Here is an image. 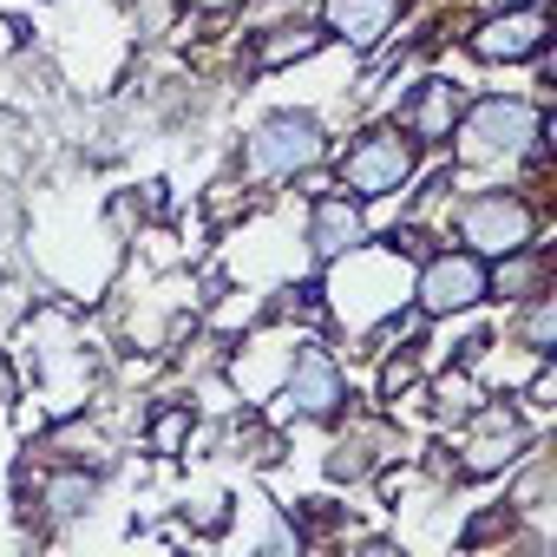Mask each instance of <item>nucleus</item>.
I'll use <instances>...</instances> for the list:
<instances>
[{
    "mask_svg": "<svg viewBox=\"0 0 557 557\" xmlns=\"http://www.w3.org/2000/svg\"><path fill=\"white\" fill-rule=\"evenodd\" d=\"M511 348H524V355H537V361H550V355H557V296H550V289H537L531 302H518Z\"/></svg>",
    "mask_w": 557,
    "mask_h": 557,
    "instance_id": "15",
    "label": "nucleus"
},
{
    "mask_svg": "<svg viewBox=\"0 0 557 557\" xmlns=\"http://www.w3.org/2000/svg\"><path fill=\"white\" fill-rule=\"evenodd\" d=\"M485 302H492V262H485V256L446 243V249H426V256L413 262L407 309H413L420 322H459V315H472V309H485Z\"/></svg>",
    "mask_w": 557,
    "mask_h": 557,
    "instance_id": "4",
    "label": "nucleus"
},
{
    "mask_svg": "<svg viewBox=\"0 0 557 557\" xmlns=\"http://www.w3.org/2000/svg\"><path fill=\"white\" fill-rule=\"evenodd\" d=\"M400 14H407V0H322L315 27H322V34H329L335 47H348V53L374 60V53H381V47L394 40Z\"/></svg>",
    "mask_w": 557,
    "mask_h": 557,
    "instance_id": "10",
    "label": "nucleus"
},
{
    "mask_svg": "<svg viewBox=\"0 0 557 557\" xmlns=\"http://www.w3.org/2000/svg\"><path fill=\"white\" fill-rule=\"evenodd\" d=\"M537 289H550V249H544V243H524V249H511V256L492 262V302L518 309V302H531Z\"/></svg>",
    "mask_w": 557,
    "mask_h": 557,
    "instance_id": "13",
    "label": "nucleus"
},
{
    "mask_svg": "<svg viewBox=\"0 0 557 557\" xmlns=\"http://www.w3.org/2000/svg\"><path fill=\"white\" fill-rule=\"evenodd\" d=\"M249 210H256V184H249L243 171H236V177H216V184L203 190V223H210V230H230V223L249 216Z\"/></svg>",
    "mask_w": 557,
    "mask_h": 557,
    "instance_id": "17",
    "label": "nucleus"
},
{
    "mask_svg": "<svg viewBox=\"0 0 557 557\" xmlns=\"http://www.w3.org/2000/svg\"><path fill=\"white\" fill-rule=\"evenodd\" d=\"M459 106H466V92H459L453 73H420V79L407 86L394 125H400L420 151H446V138H453V125H459Z\"/></svg>",
    "mask_w": 557,
    "mask_h": 557,
    "instance_id": "9",
    "label": "nucleus"
},
{
    "mask_svg": "<svg viewBox=\"0 0 557 557\" xmlns=\"http://www.w3.org/2000/svg\"><path fill=\"white\" fill-rule=\"evenodd\" d=\"M537 236H544V210L511 184L466 190L453 203V216H446V243H459V249H472L485 262H498V256H511V249H524Z\"/></svg>",
    "mask_w": 557,
    "mask_h": 557,
    "instance_id": "3",
    "label": "nucleus"
},
{
    "mask_svg": "<svg viewBox=\"0 0 557 557\" xmlns=\"http://www.w3.org/2000/svg\"><path fill=\"white\" fill-rule=\"evenodd\" d=\"M329 47V34L315 27V21H275V27H262L256 34V47H249V73H283V66H302V60H315Z\"/></svg>",
    "mask_w": 557,
    "mask_h": 557,
    "instance_id": "12",
    "label": "nucleus"
},
{
    "mask_svg": "<svg viewBox=\"0 0 557 557\" xmlns=\"http://www.w3.org/2000/svg\"><path fill=\"white\" fill-rule=\"evenodd\" d=\"M190 426H197V407H190V400H164V407L151 413V426H145V446L164 453V459H177L184 440H190Z\"/></svg>",
    "mask_w": 557,
    "mask_h": 557,
    "instance_id": "18",
    "label": "nucleus"
},
{
    "mask_svg": "<svg viewBox=\"0 0 557 557\" xmlns=\"http://www.w3.org/2000/svg\"><path fill=\"white\" fill-rule=\"evenodd\" d=\"M302 243H309V256H315L322 269H329V262H342L348 249H361V243H368V203H361V197H348V190H322V197H309Z\"/></svg>",
    "mask_w": 557,
    "mask_h": 557,
    "instance_id": "11",
    "label": "nucleus"
},
{
    "mask_svg": "<svg viewBox=\"0 0 557 557\" xmlns=\"http://www.w3.org/2000/svg\"><path fill=\"white\" fill-rule=\"evenodd\" d=\"M92 498H99V472H86L79 459L60 466V472L40 485V511H47V518H79V511H92Z\"/></svg>",
    "mask_w": 557,
    "mask_h": 557,
    "instance_id": "16",
    "label": "nucleus"
},
{
    "mask_svg": "<svg viewBox=\"0 0 557 557\" xmlns=\"http://www.w3.org/2000/svg\"><path fill=\"white\" fill-rule=\"evenodd\" d=\"M426 400H433V420H440V426H459V420H466L479 400H492V394H485V381L472 374V361H459V368H433Z\"/></svg>",
    "mask_w": 557,
    "mask_h": 557,
    "instance_id": "14",
    "label": "nucleus"
},
{
    "mask_svg": "<svg viewBox=\"0 0 557 557\" xmlns=\"http://www.w3.org/2000/svg\"><path fill=\"white\" fill-rule=\"evenodd\" d=\"M485 8H544V0H485Z\"/></svg>",
    "mask_w": 557,
    "mask_h": 557,
    "instance_id": "22",
    "label": "nucleus"
},
{
    "mask_svg": "<svg viewBox=\"0 0 557 557\" xmlns=\"http://www.w3.org/2000/svg\"><path fill=\"white\" fill-rule=\"evenodd\" d=\"M420 177V145L387 119V125H361L342 151H335V190L361 197V203H381V197H400L407 184Z\"/></svg>",
    "mask_w": 557,
    "mask_h": 557,
    "instance_id": "5",
    "label": "nucleus"
},
{
    "mask_svg": "<svg viewBox=\"0 0 557 557\" xmlns=\"http://www.w3.org/2000/svg\"><path fill=\"white\" fill-rule=\"evenodd\" d=\"M459 459H453V479L459 485H479V479H505V472H518V459L531 453V426H524V413L505 400H479L466 420H459V446H453Z\"/></svg>",
    "mask_w": 557,
    "mask_h": 557,
    "instance_id": "7",
    "label": "nucleus"
},
{
    "mask_svg": "<svg viewBox=\"0 0 557 557\" xmlns=\"http://www.w3.org/2000/svg\"><path fill=\"white\" fill-rule=\"evenodd\" d=\"M329 164V125L302 106H283V112H262L243 145H236V171L249 184H296L309 171Z\"/></svg>",
    "mask_w": 557,
    "mask_h": 557,
    "instance_id": "2",
    "label": "nucleus"
},
{
    "mask_svg": "<svg viewBox=\"0 0 557 557\" xmlns=\"http://www.w3.org/2000/svg\"><path fill=\"white\" fill-rule=\"evenodd\" d=\"M511 518H518V511H511V505H498V511H485L479 524H466V537H459V544H466V550H479L485 537H505V531H511Z\"/></svg>",
    "mask_w": 557,
    "mask_h": 557,
    "instance_id": "19",
    "label": "nucleus"
},
{
    "mask_svg": "<svg viewBox=\"0 0 557 557\" xmlns=\"http://www.w3.org/2000/svg\"><path fill=\"white\" fill-rule=\"evenodd\" d=\"M275 400H283V413L296 426H335L348 413V368L329 342H296L289 348V368L283 381H275Z\"/></svg>",
    "mask_w": 557,
    "mask_h": 557,
    "instance_id": "6",
    "label": "nucleus"
},
{
    "mask_svg": "<svg viewBox=\"0 0 557 557\" xmlns=\"http://www.w3.org/2000/svg\"><path fill=\"white\" fill-rule=\"evenodd\" d=\"M446 145H453V164H466V171L518 164L531 151H550V112H544V99L485 92V99L459 106V125H453Z\"/></svg>",
    "mask_w": 557,
    "mask_h": 557,
    "instance_id": "1",
    "label": "nucleus"
},
{
    "mask_svg": "<svg viewBox=\"0 0 557 557\" xmlns=\"http://www.w3.org/2000/svg\"><path fill=\"white\" fill-rule=\"evenodd\" d=\"M184 8H190V14H243L249 0H184Z\"/></svg>",
    "mask_w": 557,
    "mask_h": 557,
    "instance_id": "21",
    "label": "nucleus"
},
{
    "mask_svg": "<svg viewBox=\"0 0 557 557\" xmlns=\"http://www.w3.org/2000/svg\"><path fill=\"white\" fill-rule=\"evenodd\" d=\"M459 47L479 60V66H524L537 53H550V14L544 8H485Z\"/></svg>",
    "mask_w": 557,
    "mask_h": 557,
    "instance_id": "8",
    "label": "nucleus"
},
{
    "mask_svg": "<svg viewBox=\"0 0 557 557\" xmlns=\"http://www.w3.org/2000/svg\"><path fill=\"white\" fill-rule=\"evenodd\" d=\"M197 518H203V531H223V518H230V498H223V492H210V498L197 505Z\"/></svg>",
    "mask_w": 557,
    "mask_h": 557,
    "instance_id": "20",
    "label": "nucleus"
}]
</instances>
